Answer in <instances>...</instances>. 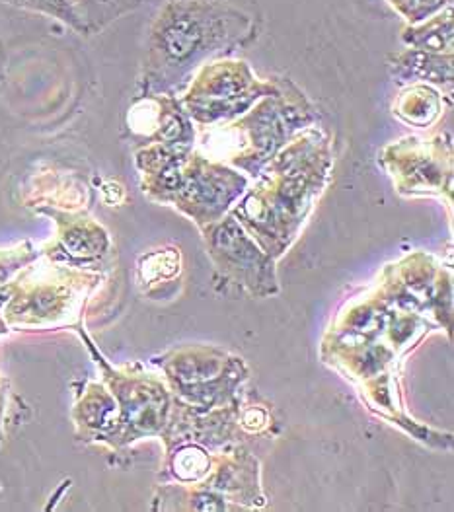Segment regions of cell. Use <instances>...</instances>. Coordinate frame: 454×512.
Here are the masks:
<instances>
[{
  "label": "cell",
  "instance_id": "3",
  "mask_svg": "<svg viewBox=\"0 0 454 512\" xmlns=\"http://www.w3.org/2000/svg\"><path fill=\"white\" fill-rule=\"evenodd\" d=\"M445 37L453 39V20L451 10L445 14H435L427 20H423L421 26H408L404 30V39L410 45L421 47L423 51L441 49L445 45Z\"/></svg>",
  "mask_w": 454,
  "mask_h": 512
},
{
  "label": "cell",
  "instance_id": "1",
  "mask_svg": "<svg viewBox=\"0 0 454 512\" xmlns=\"http://www.w3.org/2000/svg\"><path fill=\"white\" fill-rule=\"evenodd\" d=\"M260 22L256 0H166L147 32L145 71L151 78L190 71L250 43Z\"/></svg>",
  "mask_w": 454,
  "mask_h": 512
},
{
  "label": "cell",
  "instance_id": "4",
  "mask_svg": "<svg viewBox=\"0 0 454 512\" xmlns=\"http://www.w3.org/2000/svg\"><path fill=\"white\" fill-rule=\"evenodd\" d=\"M0 4L16 6L22 10H30V12L55 18L65 26H69L71 30H75L76 34H84V28L76 14L75 0H0Z\"/></svg>",
  "mask_w": 454,
  "mask_h": 512
},
{
  "label": "cell",
  "instance_id": "2",
  "mask_svg": "<svg viewBox=\"0 0 454 512\" xmlns=\"http://www.w3.org/2000/svg\"><path fill=\"white\" fill-rule=\"evenodd\" d=\"M145 0H75L84 34H100L115 20L137 10Z\"/></svg>",
  "mask_w": 454,
  "mask_h": 512
},
{
  "label": "cell",
  "instance_id": "5",
  "mask_svg": "<svg viewBox=\"0 0 454 512\" xmlns=\"http://www.w3.org/2000/svg\"><path fill=\"white\" fill-rule=\"evenodd\" d=\"M451 0H388V4L408 22H423L441 12Z\"/></svg>",
  "mask_w": 454,
  "mask_h": 512
}]
</instances>
